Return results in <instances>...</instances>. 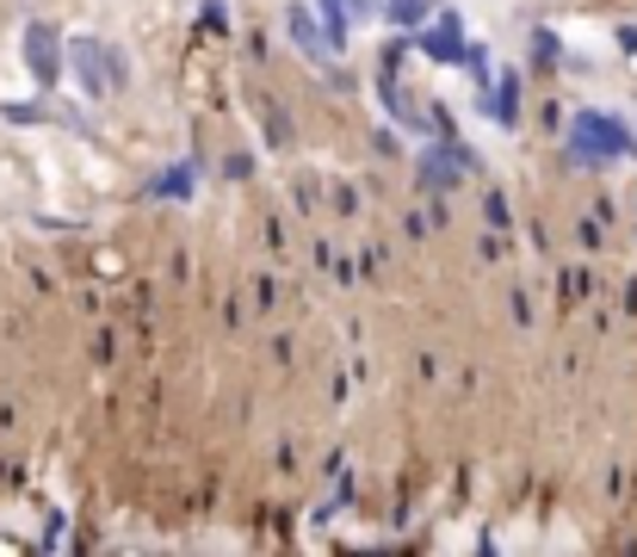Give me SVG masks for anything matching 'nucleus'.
Returning <instances> with one entry per match:
<instances>
[{"label":"nucleus","instance_id":"nucleus-1","mask_svg":"<svg viewBox=\"0 0 637 557\" xmlns=\"http://www.w3.org/2000/svg\"><path fill=\"white\" fill-rule=\"evenodd\" d=\"M607 118H581V143H600V149H625V136L618 131H600Z\"/></svg>","mask_w":637,"mask_h":557},{"label":"nucleus","instance_id":"nucleus-2","mask_svg":"<svg viewBox=\"0 0 637 557\" xmlns=\"http://www.w3.org/2000/svg\"><path fill=\"white\" fill-rule=\"evenodd\" d=\"M421 13H427V0H396V20H403V25L421 20Z\"/></svg>","mask_w":637,"mask_h":557}]
</instances>
